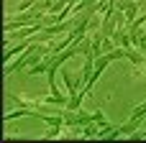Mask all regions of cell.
<instances>
[{
	"label": "cell",
	"instance_id": "6da1fadb",
	"mask_svg": "<svg viewBox=\"0 0 146 143\" xmlns=\"http://www.w3.org/2000/svg\"><path fill=\"white\" fill-rule=\"evenodd\" d=\"M92 118H95V123L100 125V130H105V128H113V125H110V123L103 118V113H100V110H92Z\"/></svg>",
	"mask_w": 146,
	"mask_h": 143
},
{
	"label": "cell",
	"instance_id": "7a4b0ae2",
	"mask_svg": "<svg viewBox=\"0 0 146 143\" xmlns=\"http://www.w3.org/2000/svg\"><path fill=\"white\" fill-rule=\"evenodd\" d=\"M62 128H64V125H49L46 133H44V138H56V136L62 133Z\"/></svg>",
	"mask_w": 146,
	"mask_h": 143
}]
</instances>
